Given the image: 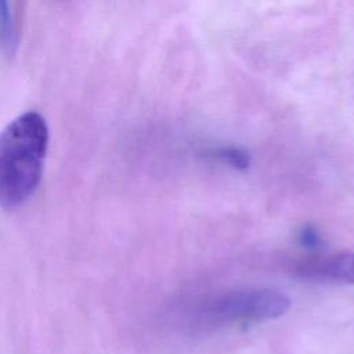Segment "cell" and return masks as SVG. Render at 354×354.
<instances>
[{"label":"cell","instance_id":"obj_5","mask_svg":"<svg viewBox=\"0 0 354 354\" xmlns=\"http://www.w3.org/2000/svg\"><path fill=\"white\" fill-rule=\"evenodd\" d=\"M212 156L224 163H228L236 170H246L249 167V155L241 148H235V147L218 148L213 151Z\"/></svg>","mask_w":354,"mask_h":354},{"label":"cell","instance_id":"obj_6","mask_svg":"<svg viewBox=\"0 0 354 354\" xmlns=\"http://www.w3.org/2000/svg\"><path fill=\"white\" fill-rule=\"evenodd\" d=\"M297 239H299L300 246L307 249V250H318L324 245L322 238L319 235V231L314 225L301 227V230L299 231Z\"/></svg>","mask_w":354,"mask_h":354},{"label":"cell","instance_id":"obj_1","mask_svg":"<svg viewBox=\"0 0 354 354\" xmlns=\"http://www.w3.org/2000/svg\"><path fill=\"white\" fill-rule=\"evenodd\" d=\"M48 145L46 120L37 112L14 119L0 133V205L17 207L40 184Z\"/></svg>","mask_w":354,"mask_h":354},{"label":"cell","instance_id":"obj_3","mask_svg":"<svg viewBox=\"0 0 354 354\" xmlns=\"http://www.w3.org/2000/svg\"><path fill=\"white\" fill-rule=\"evenodd\" d=\"M297 271L315 279L354 283V253H339L325 259H314L299 266Z\"/></svg>","mask_w":354,"mask_h":354},{"label":"cell","instance_id":"obj_4","mask_svg":"<svg viewBox=\"0 0 354 354\" xmlns=\"http://www.w3.org/2000/svg\"><path fill=\"white\" fill-rule=\"evenodd\" d=\"M0 46L7 53H12L17 46V36L8 0H0Z\"/></svg>","mask_w":354,"mask_h":354},{"label":"cell","instance_id":"obj_2","mask_svg":"<svg viewBox=\"0 0 354 354\" xmlns=\"http://www.w3.org/2000/svg\"><path fill=\"white\" fill-rule=\"evenodd\" d=\"M289 299L278 290L257 289L230 293L216 300L209 317L216 322H243L277 318L288 311Z\"/></svg>","mask_w":354,"mask_h":354}]
</instances>
